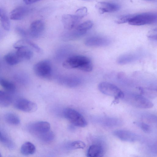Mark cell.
I'll return each mask as SVG.
<instances>
[{"instance_id": "27", "label": "cell", "mask_w": 157, "mask_h": 157, "mask_svg": "<svg viewBox=\"0 0 157 157\" xmlns=\"http://www.w3.org/2000/svg\"><path fill=\"white\" fill-rule=\"evenodd\" d=\"M87 13V8L85 7H83L75 11V14L80 19H81L85 16Z\"/></svg>"}, {"instance_id": "29", "label": "cell", "mask_w": 157, "mask_h": 157, "mask_svg": "<svg viewBox=\"0 0 157 157\" xmlns=\"http://www.w3.org/2000/svg\"><path fill=\"white\" fill-rule=\"evenodd\" d=\"M107 126H115L117 125L120 123L119 120L113 118H107L105 119L103 123Z\"/></svg>"}, {"instance_id": "26", "label": "cell", "mask_w": 157, "mask_h": 157, "mask_svg": "<svg viewBox=\"0 0 157 157\" xmlns=\"http://www.w3.org/2000/svg\"><path fill=\"white\" fill-rule=\"evenodd\" d=\"M36 136L41 140L46 142H48L52 141L54 139V134L50 130L44 133L39 134Z\"/></svg>"}, {"instance_id": "28", "label": "cell", "mask_w": 157, "mask_h": 157, "mask_svg": "<svg viewBox=\"0 0 157 157\" xmlns=\"http://www.w3.org/2000/svg\"><path fill=\"white\" fill-rule=\"evenodd\" d=\"M132 14L124 15L118 17L115 21L116 23L118 24H123L128 22Z\"/></svg>"}, {"instance_id": "21", "label": "cell", "mask_w": 157, "mask_h": 157, "mask_svg": "<svg viewBox=\"0 0 157 157\" xmlns=\"http://www.w3.org/2000/svg\"><path fill=\"white\" fill-rule=\"evenodd\" d=\"M4 59L8 64L11 65L17 64L22 61L16 52L7 54L4 56Z\"/></svg>"}, {"instance_id": "11", "label": "cell", "mask_w": 157, "mask_h": 157, "mask_svg": "<svg viewBox=\"0 0 157 157\" xmlns=\"http://www.w3.org/2000/svg\"><path fill=\"white\" fill-rule=\"evenodd\" d=\"M45 29V25L41 20L34 21L31 24L29 33L30 36L34 38L40 36L43 33Z\"/></svg>"}, {"instance_id": "8", "label": "cell", "mask_w": 157, "mask_h": 157, "mask_svg": "<svg viewBox=\"0 0 157 157\" xmlns=\"http://www.w3.org/2000/svg\"><path fill=\"white\" fill-rule=\"evenodd\" d=\"M28 128L31 132L36 135L49 131L50 124L47 121H39L30 124Z\"/></svg>"}, {"instance_id": "31", "label": "cell", "mask_w": 157, "mask_h": 157, "mask_svg": "<svg viewBox=\"0 0 157 157\" xmlns=\"http://www.w3.org/2000/svg\"><path fill=\"white\" fill-rule=\"evenodd\" d=\"M137 125L145 133H150L151 132V127L148 124L144 122H137Z\"/></svg>"}, {"instance_id": "4", "label": "cell", "mask_w": 157, "mask_h": 157, "mask_svg": "<svg viewBox=\"0 0 157 157\" xmlns=\"http://www.w3.org/2000/svg\"><path fill=\"white\" fill-rule=\"evenodd\" d=\"M33 70L35 74L39 77L43 78H49L52 71L50 62L47 60L40 61L34 65Z\"/></svg>"}, {"instance_id": "3", "label": "cell", "mask_w": 157, "mask_h": 157, "mask_svg": "<svg viewBox=\"0 0 157 157\" xmlns=\"http://www.w3.org/2000/svg\"><path fill=\"white\" fill-rule=\"evenodd\" d=\"M63 114L66 119L76 126L84 127L87 124V122L83 116L73 109L70 108L65 109Z\"/></svg>"}, {"instance_id": "32", "label": "cell", "mask_w": 157, "mask_h": 157, "mask_svg": "<svg viewBox=\"0 0 157 157\" xmlns=\"http://www.w3.org/2000/svg\"><path fill=\"white\" fill-rule=\"evenodd\" d=\"M141 92L144 95L151 98H154L156 96V93H155L154 90L152 89H147L146 90L141 89Z\"/></svg>"}, {"instance_id": "25", "label": "cell", "mask_w": 157, "mask_h": 157, "mask_svg": "<svg viewBox=\"0 0 157 157\" xmlns=\"http://www.w3.org/2000/svg\"><path fill=\"white\" fill-rule=\"evenodd\" d=\"M0 85L6 90L13 92L16 89V87L13 83L0 77Z\"/></svg>"}, {"instance_id": "36", "label": "cell", "mask_w": 157, "mask_h": 157, "mask_svg": "<svg viewBox=\"0 0 157 157\" xmlns=\"http://www.w3.org/2000/svg\"><path fill=\"white\" fill-rule=\"evenodd\" d=\"M144 0L148 1H154L156 0Z\"/></svg>"}, {"instance_id": "10", "label": "cell", "mask_w": 157, "mask_h": 157, "mask_svg": "<svg viewBox=\"0 0 157 157\" xmlns=\"http://www.w3.org/2000/svg\"><path fill=\"white\" fill-rule=\"evenodd\" d=\"M95 7L101 13L116 12L120 8L117 4L106 2H98L95 5Z\"/></svg>"}, {"instance_id": "2", "label": "cell", "mask_w": 157, "mask_h": 157, "mask_svg": "<svg viewBox=\"0 0 157 157\" xmlns=\"http://www.w3.org/2000/svg\"><path fill=\"white\" fill-rule=\"evenodd\" d=\"M98 88L102 93L114 97V101H118L124 97L123 92L117 86L111 83L107 82H100L98 85Z\"/></svg>"}, {"instance_id": "9", "label": "cell", "mask_w": 157, "mask_h": 157, "mask_svg": "<svg viewBox=\"0 0 157 157\" xmlns=\"http://www.w3.org/2000/svg\"><path fill=\"white\" fill-rule=\"evenodd\" d=\"M110 40L107 38L99 36H92L88 38L85 41V44L90 47H105L109 45Z\"/></svg>"}, {"instance_id": "20", "label": "cell", "mask_w": 157, "mask_h": 157, "mask_svg": "<svg viewBox=\"0 0 157 157\" xmlns=\"http://www.w3.org/2000/svg\"><path fill=\"white\" fill-rule=\"evenodd\" d=\"M137 55L134 54H128L120 56L117 60V63L123 65L132 63L137 59Z\"/></svg>"}, {"instance_id": "19", "label": "cell", "mask_w": 157, "mask_h": 157, "mask_svg": "<svg viewBox=\"0 0 157 157\" xmlns=\"http://www.w3.org/2000/svg\"><path fill=\"white\" fill-rule=\"evenodd\" d=\"M0 25L3 29L9 31L10 29V24L9 17L6 11L0 7Z\"/></svg>"}, {"instance_id": "17", "label": "cell", "mask_w": 157, "mask_h": 157, "mask_svg": "<svg viewBox=\"0 0 157 157\" xmlns=\"http://www.w3.org/2000/svg\"><path fill=\"white\" fill-rule=\"evenodd\" d=\"M59 80L62 84L70 87H76L81 82L78 78L75 77H64L61 78Z\"/></svg>"}, {"instance_id": "38", "label": "cell", "mask_w": 157, "mask_h": 157, "mask_svg": "<svg viewBox=\"0 0 157 157\" xmlns=\"http://www.w3.org/2000/svg\"><path fill=\"white\" fill-rule=\"evenodd\" d=\"M1 156H2L1 154V153L0 152V157H1Z\"/></svg>"}, {"instance_id": "33", "label": "cell", "mask_w": 157, "mask_h": 157, "mask_svg": "<svg viewBox=\"0 0 157 157\" xmlns=\"http://www.w3.org/2000/svg\"><path fill=\"white\" fill-rule=\"evenodd\" d=\"M27 40L29 46L33 48L37 52L40 53H42V50L37 45L29 40Z\"/></svg>"}, {"instance_id": "23", "label": "cell", "mask_w": 157, "mask_h": 157, "mask_svg": "<svg viewBox=\"0 0 157 157\" xmlns=\"http://www.w3.org/2000/svg\"><path fill=\"white\" fill-rule=\"evenodd\" d=\"M12 101V98L9 94L0 90V107H7L11 104Z\"/></svg>"}, {"instance_id": "15", "label": "cell", "mask_w": 157, "mask_h": 157, "mask_svg": "<svg viewBox=\"0 0 157 157\" xmlns=\"http://www.w3.org/2000/svg\"><path fill=\"white\" fill-rule=\"evenodd\" d=\"M93 25V22L90 20H88L78 25L74 31L80 37L85 34Z\"/></svg>"}, {"instance_id": "22", "label": "cell", "mask_w": 157, "mask_h": 157, "mask_svg": "<svg viewBox=\"0 0 157 157\" xmlns=\"http://www.w3.org/2000/svg\"><path fill=\"white\" fill-rule=\"evenodd\" d=\"M36 148L35 145L30 142H26L21 146V153L25 155H32L35 152Z\"/></svg>"}, {"instance_id": "5", "label": "cell", "mask_w": 157, "mask_h": 157, "mask_svg": "<svg viewBox=\"0 0 157 157\" xmlns=\"http://www.w3.org/2000/svg\"><path fill=\"white\" fill-rule=\"evenodd\" d=\"M91 61L86 56L82 55H74L67 59L63 63V67L67 69H78L83 64Z\"/></svg>"}, {"instance_id": "35", "label": "cell", "mask_w": 157, "mask_h": 157, "mask_svg": "<svg viewBox=\"0 0 157 157\" xmlns=\"http://www.w3.org/2000/svg\"><path fill=\"white\" fill-rule=\"evenodd\" d=\"M41 0H23L24 2L26 4H31Z\"/></svg>"}, {"instance_id": "30", "label": "cell", "mask_w": 157, "mask_h": 157, "mask_svg": "<svg viewBox=\"0 0 157 157\" xmlns=\"http://www.w3.org/2000/svg\"><path fill=\"white\" fill-rule=\"evenodd\" d=\"M70 147L74 149H83L85 147L86 145L82 141L77 140L71 143L70 145Z\"/></svg>"}, {"instance_id": "14", "label": "cell", "mask_w": 157, "mask_h": 157, "mask_svg": "<svg viewBox=\"0 0 157 157\" xmlns=\"http://www.w3.org/2000/svg\"><path fill=\"white\" fill-rule=\"evenodd\" d=\"M26 7L20 6L12 10L10 13V19L14 20H19L23 19L29 11Z\"/></svg>"}, {"instance_id": "7", "label": "cell", "mask_w": 157, "mask_h": 157, "mask_svg": "<svg viewBox=\"0 0 157 157\" xmlns=\"http://www.w3.org/2000/svg\"><path fill=\"white\" fill-rule=\"evenodd\" d=\"M130 101L133 105L140 108L149 109L152 108L153 106V103L149 100L140 95L132 96Z\"/></svg>"}, {"instance_id": "37", "label": "cell", "mask_w": 157, "mask_h": 157, "mask_svg": "<svg viewBox=\"0 0 157 157\" xmlns=\"http://www.w3.org/2000/svg\"><path fill=\"white\" fill-rule=\"evenodd\" d=\"M81 0L87 1H89V0Z\"/></svg>"}, {"instance_id": "6", "label": "cell", "mask_w": 157, "mask_h": 157, "mask_svg": "<svg viewBox=\"0 0 157 157\" xmlns=\"http://www.w3.org/2000/svg\"><path fill=\"white\" fill-rule=\"evenodd\" d=\"M14 105L16 109L28 113L34 112L37 108V105L35 103L23 98H19L16 100Z\"/></svg>"}, {"instance_id": "18", "label": "cell", "mask_w": 157, "mask_h": 157, "mask_svg": "<svg viewBox=\"0 0 157 157\" xmlns=\"http://www.w3.org/2000/svg\"><path fill=\"white\" fill-rule=\"evenodd\" d=\"M16 52L22 60L29 59L33 56V51L27 46H24L17 49Z\"/></svg>"}, {"instance_id": "1", "label": "cell", "mask_w": 157, "mask_h": 157, "mask_svg": "<svg viewBox=\"0 0 157 157\" xmlns=\"http://www.w3.org/2000/svg\"><path fill=\"white\" fill-rule=\"evenodd\" d=\"M157 21L156 13L145 12L132 14L128 23L133 25L140 26L156 23Z\"/></svg>"}, {"instance_id": "12", "label": "cell", "mask_w": 157, "mask_h": 157, "mask_svg": "<svg viewBox=\"0 0 157 157\" xmlns=\"http://www.w3.org/2000/svg\"><path fill=\"white\" fill-rule=\"evenodd\" d=\"M113 134L120 140L127 142H134L139 139L138 136L132 132L123 130L115 131Z\"/></svg>"}, {"instance_id": "13", "label": "cell", "mask_w": 157, "mask_h": 157, "mask_svg": "<svg viewBox=\"0 0 157 157\" xmlns=\"http://www.w3.org/2000/svg\"><path fill=\"white\" fill-rule=\"evenodd\" d=\"M61 20L64 28L71 30L77 26L80 19L75 14H65L62 16Z\"/></svg>"}, {"instance_id": "34", "label": "cell", "mask_w": 157, "mask_h": 157, "mask_svg": "<svg viewBox=\"0 0 157 157\" xmlns=\"http://www.w3.org/2000/svg\"><path fill=\"white\" fill-rule=\"evenodd\" d=\"M147 36L149 38L153 40H156L157 30L153 29L151 30L148 33Z\"/></svg>"}, {"instance_id": "16", "label": "cell", "mask_w": 157, "mask_h": 157, "mask_svg": "<svg viewBox=\"0 0 157 157\" xmlns=\"http://www.w3.org/2000/svg\"><path fill=\"white\" fill-rule=\"evenodd\" d=\"M103 153V148L100 145L93 144L90 146L87 152V156L90 157L101 156Z\"/></svg>"}, {"instance_id": "24", "label": "cell", "mask_w": 157, "mask_h": 157, "mask_svg": "<svg viewBox=\"0 0 157 157\" xmlns=\"http://www.w3.org/2000/svg\"><path fill=\"white\" fill-rule=\"evenodd\" d=\"M4 118L7 122L12 125H18L20 122L19 117L15 113L12 112L6 113L4 116Z\"/></svg>"}]
</instances>
